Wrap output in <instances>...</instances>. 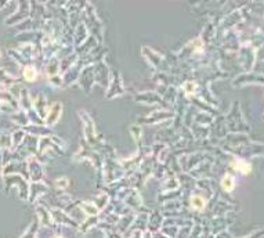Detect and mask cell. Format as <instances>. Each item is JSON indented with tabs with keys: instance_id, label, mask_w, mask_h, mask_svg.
<instances>
[{
	"instance_id": "obj_1",
	"label": "cell",
	"mask_w": 264,
	"mask_h": 238,
	"mask_svg": "<svg viewBox=\"0 0 264 238\" xmlns=\"http://www.w3.org/2000/svg\"><path fill=\"white\" fill-rule=\"evenodd\" d=\"M221 186L224 187V190L231 191L232 188H234V179H232L230 175H227V176L224 177V180L221 181Z\"/></svg>"
},
{
	"instance_id": "obj_2",
	"label": "cell",
	"mask_w": 264,
	"mask_h": 238,
	"mask_svg": "<svg viewBox=\"0 0 264 238\" xmlns=\"http://www.w3.org/2000/svg\"><path fill=\"white\" fill-rule=\"evenodd\" d=\"M192 206L195 209H203L205 208V199L201 197H194L192 198Z\"/></svg>"
},
{
	"instance_id": "obj_3",
	"label": "cell",
	"mask_w": 264,
	"mask_h": 238,
	"mask_svg": "<svg viewBox=\"0 0 264 238\" xmlns=\"http://www.w3.org/2000/svg\"><path fill=\"white\" fill-rule=\"evenodd\" d=\"M25 76H26V79H29V80H30V79L35 78V72H33V71L30 69V68H28L26 72H25Z\"/></svg>"
}]
</instances>
